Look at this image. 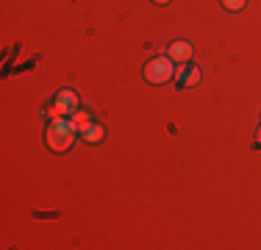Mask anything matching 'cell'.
<instances>
[{
	"instance_id": "obj_6",
	"label": "cell",
	"mask_w": 261,
	"mask_h": 250,
	"mask_svg": "<svg viewBox=\"0 0 261 250\" xmlns=\"http://www.w3.org/2000/svg\"><path fill=\"white\" fill-rule=\"evenodd\" d=\"M81 136H84V142H92V145H95V142H100L106 136V128H103V125H89Z\"/></svg>"
},
{
	"instance_id": "obj_5",
	"label": "cell",
	"mask_w": 261,
	"mask_h": 250,
	"mask_svg": "<svg viewBox=\"0 0 261 250\" xmlns=\"http://www.w3.org/2000/svg\"><path fill=\"white\" fill-rule=\"evenodd\" d=\"M70 122H72V128H75L78 134H84V131L92 125V122H89V111H81V109L72 111V114H70Z\"/></svg>"
},
{
	"instance_id": "obj_8",
	"label": "cell",
	"mask_w": 261,
	"mask_h": 250,
	"mask_svg": "<svg viewBox=\"0 0 261 250\" xmlns=\"http://www.w3.org/2000/svg\"><path fill=\"white\" fill-rule=\"evenodd\" d=\"M245 3H247V0H222V6H225L228 11H239V9H245Z\"/></svg>"
},
{
	"instance_id": "obj_4",
	"label": "cell",
	"mask_w": 261,
	"mask_h": 250,
	"mask_svg": "<svg viewBox=\"0 0 261 250\" xmlns=\"http://www.w3.org/2000/svg\"><path fill=\"white\" fill-rule=\"evenodd\" d=\"M170 59L172 61H189L192 59V45L189 42H172L170 45Z\"/></svg>"
},
{
	"instance_id": "obj_2",
	"label": "cell",
	"mask_w": 261,
	"mask_h": 250,
	"mask_svg": "<svg viewBox=\"0 0 261 250\" xmlns=\"http://www.w3.org/2000/svg\"><path fill=\"white\" fill-rule=\"evenodd\" d=\"M145 78L150 84H167L170 78H175V61L170 56H156L145 64Z\"/></svg>"
},
{
	"instance_id": "obj_7",
	"label": "cell",
	"mask_w": 261,
	"mask_h": 250,
	"mask_svg": "<svg viewBox=\"0 0 261 250\" xmlns=\"http://www.w3.org/2000/svg\"><path fill=\"white\" fill-rule=\"evenodd\" d=\"M197 81H200V70L195 67V70H189L181 81H178V84H181V86H192V84H197Z\"/></svg>"
},
{
	"instance_id": "obj_10",
	"label": "cell",
	"mask_w": 261,
	"mask_h": 250,
	"mask_svg": "<svg viewBox=\"0 0 261 250\" xmlns=\"http://www.w3.org/2000/svg\"><path fill=\"white\" fill-rule=\"evenodd\" d=\"M153 3H159V6H164V3H170V0H153Z\"/></svg>"
},
{
	"instance_id": "obj_1",
	"label": "cell",
	"mask_w": 261,
	"mask_h": 250,
	"mask_svg": "<svg viewBox=\"0 0 261 250\" xmlns=\"http://www.w3.org/2000/svg\"><path fill=\"white\" fill-rule=\"evenodd\" d=\"M75 134L78 131L72 128V122L64 120V117H59V120H53L50 128H47V145H50V150H56V153H61V150H67L75 142Z\"/></svg>"
},
{
	"instance_id": "obj_3",
	"label": "cell",
	"mask_w": 261,
	"mask_h": 250,
	"mask_svg": "<svg viewBox=\"0 0 261 250\" xmlns=\"http://www.w3.org/2000/svg\"><path fill=\"white\" fill-rule=\"evenodd\" d=\"M72 111H78V95H75V92H70V89H61L59 95H56V103L50 106L47 114H50L53 120H59V117L72 114Z\"/></svg>"
},
{
	"instance_id": "obj_9",
	"label": "cell",
	"mask_w": 261,
	"mask_h": 250,
	"mask_svg": "<svg viewBox=\"0 0 261 250\" xmlns=\"http://www.w3.org/2000/svg\"><path fill=\"white\" fill-rule=\"evenodd\" d=\"M261 145V128H258V134H256V147Z\"/></svg>"
}]
</instances>
